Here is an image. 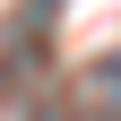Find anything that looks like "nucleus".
<instances>
[{"label": "nucleus", "instance_id": "obj_1", "mask_svg": "<svg viewBox=\"0 0 121 121\" xmlns=\"http://www.w3.org/2000/svg\"><path fill=\"white\" fill-rule=\"evenodd\" d=\"M86 86H95V95H121V60H95V78H86Z\"/></svg>", "mask_w": 121, "mask_h": 121}]
</instances>
